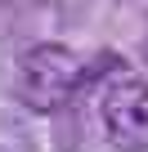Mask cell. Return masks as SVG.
Instances as JSON below:
<instances>
[{
    "label": "cell",
    "mask_w": 148,
    "mask_h": 152,
    "mask_svg": "<svg viewBox=\"0 0 148 152\" xmlns=\"http://www.w3.org/2000/svg\"><path fill=\"white\" fill-rule=\"evenodd\" d=\"M103 134L121 152H148V81L144 76H112L103 103Z\"/></svg>",
    "instance_id": "2"
},
{
    "label": "cell",
    "mask_w": 148,
    "mask_h": 152,
    "mask_svg": "<svg viewBox=\"0 0 148 152\" xmlns=\"http://www.w3.org/2000/svg\"><path fill=\"white\" fill-rule=\"evenodd\" d=\"M81 81H85V58L58 40L32 45L18 63V99L32 112H58L81 90Z\"/></svg>",
    "instance_id": "1"
},
{
    "label": "cell",
    "mask_w": 148,
    "mask_h": 152,
    "mask_svg": "<svg viewBox=\"0 0 148 152\" xmlns=\"http://www.w3.org/2000/svg\"><path fill=\"white\" fill-rule=\"evenodd\" d=\"M144 58H148V31H144Z\"/></svg>",
    "instance_id": "3"
}]
</instances>
